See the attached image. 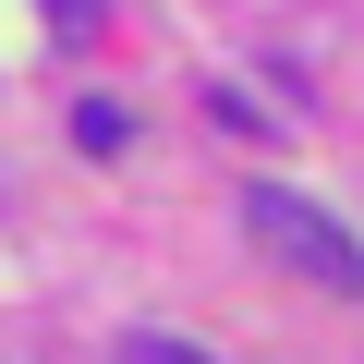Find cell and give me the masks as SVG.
<instances>
[{"label": "cell", "instance_id": "6da1fadb", "mask_svg": "<svg viewBox=\"0 0 364 364\" xmlns=\"http://www.w3.org/2000/svg\"><path fill=\"white\" fill-rule=\"evenodd\" d=\"M243 231L291 267V279H316V291H364V255L340 243V219H316L291 182H243Z\"/></svg>", "mask_w": 364, "mask_h": 364}, {"label": "cell", "instance_id": "7a4b0ae2", "mask_svg": "<svg viewBox=\"0 0 364 364\" xmlns=\"http://www.w3.org/2000/svg\"><path fill=\"white\" fill-rule=\"evenodd\" d=\"M73 134H85V146H97V158H109V146H122V134H134V122H122V109H109V97H85V109H73Z\"/></svg>", "mask_w": 364, "mask_h": 364}, {"label": "cell", "instance_id": "3957f363", "mask_svg": "<svg viewBox=\"0 0 364 364\" xmlns=\"http://www.w3.org/2000/svg\"><path fill=\"white\" fill-rule=\"evenodd\" d=\"M122 364H207V352H182V340H134Z\"/></svg>", "mask_w": 364, "mask_h": 364}, {"label": "cell", "instance_id": "277c9868", "mask_svg": "<svg viewBox=\"0 0 364 364\" xmlns=\"http://www.w3.org/2000/svg\"><path fill=\"white\" fill-rule=\"evenodd\" d=\"M49 13H61V37H85V25H97V0H49Z\"/></svg>", "mask_w": 364, "mask_h": 364}]
</instances>
